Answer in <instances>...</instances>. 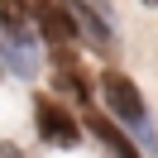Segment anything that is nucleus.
Instances as JSON below:
<instances>
[{
  "instance_id": "nucleus-1",
  "label": "nucleus",
  "mask_w": 158,
  "mask_h": 158,
  "mask_svg": "<svg viewBox=\"0 0 158 158\" xmlns=\"http://www.w3.org/2000/svg\"><path fill=\"white\" fill-rule=\"evenodd\" d=\"M101 96H106V106H110V110H115V115L139 134V144L153 153V148H158V134H153V115H148V106H144V96H139V86L125 77V72H106V77H101Z\"/></svg>"
},
{
  "instance_id": "nucleus-2",
  "label": "nucleus",
  "mask_w": 158,
  "mask_h": 158,
  "mask_svg": "<svg viewBox=\"0 0 158 158\" xmlns=\"http://www.w3.org/2000/svg\"><path fill=\"white\" fill-rule=\"evenodd\" d=\"M34 24H39V34L53 43V53L72 48L77 34H81L77 15H72V0H34Z\"/></svg>"
},
{
  "instance_id": "nucleus-3",
  "label": "nucleus",
  "mask_w": 158,
  "mask_h": 158,
  "mask_svg": "<svg viewBox=\"0 0 158 158\" xmlns=\"http://www.w3.org/2000/svg\"><path fill=\"white\" fill-rule=\"evenodd\" d=\"M34 125H39V134L48 139V144H58V148L81 144V129H77V120H72V115H67V110H62L53 96H34Z\"/></svg>"
},
{
  "instance_id": "nucleus-4",
  "label": "nucleus",
  "mask_w": 158,
  "mask_h": 158,
  "mask_svg": "<svg viewBox=\"0 0 158 158\" xmlns=\"http://www.w3.org/2000/svg\"><path fill=\"white\" fill-rule=\"evenodd\" d=\"M0 29L5 39L19 43V48H34V0H0Z\"/></svg>"
},
{
  "instance_id": "nucleus-5",
  "label": "nucleus",
  "mask_w": 158,
  "mask_h": 158,
  "mask_svg": "<svg viewBox=\"0 0 158 158\" xmlns=\"http://www.w3.org/2000/svg\"><path fill=\"white\" fill-rule=\"evenodd\" d=\"M86 129H91V134H96V139H101V144H106L115 158H139V144H134V139H129V134H125V129H120L110 115L86 110Z\"/></svg>"
},
{
  "instance_id": "nucleus-6",
  "label": "nucleus",
  "mask_w": 158,
  "mask_h": 158,
  "mask_svg": "<svg viewBox=\"0 0 158 158\" xmlns=\"http://www.w3.org/2000/svg\"><path fill=\"white\" fill-rule=\"evenodd\" d=\"M72 15H77V24L91 34V43H101V48H110V43H115V24H110V15H106V10L72 0Z\"/></svg>"
},
{
  "instance_id": "nucleus-7",
  "label": "nucleus",
  "mask_w": 158,
  "mask_h": 158,
  "mask_svg": "<svg viewBox=\"0 0 158 158\" xmlns=\"http://www.w3.org/2000/svg\"><path fill=\"white\" fill-rule=\"evenodd\" d=\"M5 67H10V62H5V48H0V72H5Z\"/></svg>"
},
{
  "instance_id": "nucleus-8",
  "label": "nucleus",
  "mask_w": 158,
  "mask_h": 158,
  "mask_svg": "<svg viewBox=\"0 0 158 158\" xmlns=\"http://www.w3.org/2000/svg\"><path fill=\"white\" fill-rule=\"evenodd\" d=\"M144 5H158V0H144Z\"/></svg>"
}]
</instances>
